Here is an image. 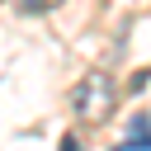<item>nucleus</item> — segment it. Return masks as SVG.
Masks as SVG:
<instances>
[{
  "instance_id": "nucleus-1",
  "label": "nucleus",
  "mask_w": 151,
  "mask_h": 151,
  "mask_svg": "<svg viewBox=\"0 0 151 151\" xmlns=\"http://www.w3.org/2000/svg\"><path fill=\"white\" fill-rule=\"evenodd\" d=\"M113 104H118V90H113V80H109L104 71H90V76H85V80L71 90V113H76L85 127H99V123H109Z\"/></svg>"
},
{
  "instance_id": "nucleus-2",
  "label": "nucleus",
  "mask_w": 151,
  "mask_h": 151,
  "mask_svg": "<svg viewBox=\"0 0 151 151\" xmlns=\"http://www.w3.org/2000/svg\"><path fill=\"white\" fill-rule=\"evenodd\" d=\"M118 151H151V118H146V113L132 118V127H127V137H123Z\"/></svg>"
},
{
  "instance_id": "nucleus-3",
  "label": "nucleus",
  "mask_w": 151,
  "mask_h": 151,
  "mask_svg": "<svg viewBox=\"0 0 151 151\" xmlns=\"http://www.w3.org/2000/svg\"><path fill=\"white\" fill-rule=\"evenodd\" d=\"M61 151H80V146H76V137H61Z\"/></svg>"
}]
</instances>
